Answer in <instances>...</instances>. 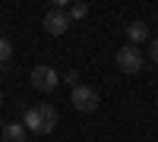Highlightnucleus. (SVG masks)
I'll return each instance as SVG.
<instances>
[{"label":"nucleus","mask_w":158,"mask_h":142,"mask_svg":"<svg viewBox=\"0 0 158 142\" xmlns=\"http://www.w3.org/2000/svg\"><path fill=\"white\" fill-rule=\"evenodd\" d=\"M98 101H101L98 92H95L92 85H82V82H79L73 92H70V104H73L76 111H82V114H92V111L98 108Z\"/></svg>","instance_id":"obj_1"},{"label":"nucleus","mask_w":158,"mask_h":142,"mask_svg":"<svg viewBox=\"0 0 158 142\" xmlns=\"http://www.w3.org/2000/svg\"><path fill=\"white\" fill-rule=\"evenodd\" d=\"M142 51L139 47H133V44H123L120 51H117V67H120V73H127V76H136L139 70H142Z\"/></svg>","instance_id":"obj_2"},{"label":"nucleus","mask_w":158,"mask_h":142,"mask_svg":"<svg viewBox=\"0 0 158 142\" xmlns=\"http://www.w3.org/2000/svg\"><path fill=\"white\" fill-rule=\"evenodd\" d=\"M32 85L38 88V92H54V88L60 85V73L54 70V67H35L32 70Z\"/></svg>","instance_id":"obj_3"},{"label":"nucleus","mask_w":158,"mask_h":142,"mask_svg":"<svg viewBox=\"0 0 158 142\" xmlns=\"http://www.w3.org/2000/svg\"><path fill=\"white\" fill-rule=\"evenodd\" d=\"M41 25H44V32L48 35H63V32H67L70 29V19H67V13H63V10H54V6H51L48 13H44V19H41Z\"/></svg>","instance_id":"obj_4"},{"label":"nucleus","mask_w":158,"mask_h":142,"mask_svg":"<svg viewBox=\"0 0 158 142\" xmlns=\"http://www.w3.org/2000/svg\"><path fill=\"white\" fill-rule=\"evenodd\" d=\"M38 120H41V136H48V133H54V126H57V120H60V114H57L54 104L41 101V104H38Z\"/></svg>","instance_id":"obj_5"},{"label":"nucleus","mask_w":158,"mask_h":142,"mask_svg":"<svg viewBox=\"0 0 158 142\" xmlns=\"http://www.w3.org/2000/svg\"><path fill=\"white\" fill-rule=\"evenodd\" d=\"M127 38H130V44H146L149 41V29H146V22H130L127 25Z\"/></svg>","instance_id":"obj_6"},{"label":"nucleus","mask_w":158,"mask_h":142,"mask_svg":"<svg viewBox=\"0 0 158 142\" xmlns=\"http://www.w3.org/2000/svg\"><path fill=\"white\" fill-rule=\"evenodd\" d=\"M29 136H25V126L16 120V123H6L3 126V136H0V142H25Z\"/></svg>","instance_id":"obj_7"},{"label":"nucleus","mask_w":158,"mask_h":142,"mask_svg":"<svg viewBox=\"0 0 158 142\" xmlns=\"http://www.w3.org/2000/svg\"><path fill=\"white\" fill-rule=\"evenodd\" d=\"M22 126L41 136V120H38V108H29V111H25V117H22Z\"/></svg>","instance_id":"obj_8"},{"label":"nucleus","mask_w":158,"mask_h":142,"mask_svg":"<svg viewBox=\"0 0 158 142\" xmlns=\"http://www.w3.org/2000/svg\"><path fill=\"white\" fill-rule=\"evenodd\" d=\"M10 60H13V41L0 35V67L6 70V63H10Z\"/></svg>","instance_id":"obj_9"},{"label":"nucleus","mask_w":158,"mask_h":142,"mask_svg":"<svg viewBox=\"0 0 158 142\" xmlns=\"http://www.w3.org/2000/svg\"><path fill=\"white\" fill-rule=\"evenodd\" d=\"M85 13H89V6H85V3H73V6H70V13H67V19H82Z\"/></svg>","instance_id":"obj_10"},{"label":"nucleus","mask_w":158,"mask_h":142,"mask_svg":"<svg viewBox=\"0 0 158 142\" xmlns=\"http://www.w3.org/2000/svg\"><path fill=\"white\" fill-rule=\"evenodd\" d=\"M60 79H63V82H70V85L76 88V85H79V73H76V70H70V73H63Z\"/></svg>","instance_id":"obj_11"},{"label":"nucleus","mask_w":158,"mask_h":142,"mask_svg":"<svg viewBox=\"0 0 158 142\" xmlns=\"http://www.w3.org/2000/svg\"><path fill=\"white\" fill-rule=\"evenodd\" d=\"M149 57H152V63H158V38L149 41Z\"/></svg>","instance_id":"obj_12"},{"label":"nucleus","mask_w":158,"mask_h":142,"mask_svg":"<svg viewBox=\"0 0 158 142\" xmlns=\"http://www.w3.org/2000/svg\"><path fill=\"white\" fill-rule=\"evenodd\" d=\"M0 108H3V92H0Z\"/></svg>","instance_id":"obj_13"}]
</instances>
